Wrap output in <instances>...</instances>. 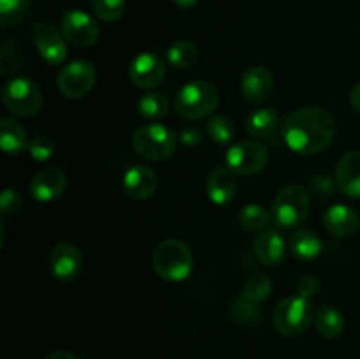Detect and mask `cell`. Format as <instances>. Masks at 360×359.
Here are the masks:
<instances>
[{
	"mask_svg": "<svg viewBox=\"0 0 360 359\" xmlns=\"http://www.w3.org/2000/svg\"><path fill=\"white\" fill-rule=\"evenodd\" d=\"M311 208V197L302 185L290 183L278 192L273 203V218L281 227H297L304 224Z\"/></svg>",
	"mask_w": 360,
	"mask_h": 359,
	"instance_id": "6",
	"label": "cell"
},
{
	"mask_svg": "<svg viewBox=\"0 0 360 359\" xmlns=\"http://www.w3.org/2000/svg\"><path fill=\"white\" fill-rule=\"evenodd\" d=\"M44 359H81V358L70 351H53L49 352L48 355H44Z\"/></svg>",
	"mask_w": 360,
	"mask_h": 359,
	"instance_id": "39",
	"label": "cell"
},
{
	"mask_svg": "<svg viewBox=\"0 0 360 359\" xmlns=\"http://www.w3.org/2000/svg\"><path fill=\"white\" fill-rule=\"evenodd\" d=\"M348 99H350L352 108H354L357 113H360V81L357 84H354V88L350 90V95H348Z\"/></svg>",
	"mask_w": 360,
	"mask_h": 359,
	"instance_id": "38",
	"label": "cell"
},
{
	"mask_svg": "<svg viewBox=\"0 0 360 359\" xmlns=\"http://www.w3.org/2000/svg\"><path fill=\"white\" fill-rule=\"evenodd\" d=\"M313 313L309 299L301 298V296H287L276 305L273 312V324L280 334L287 338L301 336L309 324L313 322Z\"/></svg>",
	"mask_w": 360,
	"mask_h": 359,
	"instance_id": "7",
	"label": "cell"
},
{
	"mask_svg": "<svg viewBox=\"0 0 360 359\" xmlns=\"http://www.w3.org/2000/svg\"><path fill=\"white\" fill-rule=\"evenodd\" d=\"M179 137H181V141L186 146H195V144H199L202 141V132L199 129H195V127H186V129L181 130Z\"/></svg>",
	"mask_w": 360,
	"mask_h": 359,
	"instance_id": "37",
	"label": "cell"
},
{
	"mask_svg": "<svg viewBox=\"0 0 360 359\" xmlns=\"http://www.w3.org/2000/svg\"><path fill=\"white\" fill-rule=\"evenodd\" d=\"M132 146L137 155L151 162L171 158L178 148V137L162 123H144L134 130Z\"/></svg>",
	"mask_w": 360,
	"mask_h": 359,
	"instance_id": "4",
	"label": "cell"
},
{
	"mask_svg": "<svg viewBox=\"0 0 360 359\" xmlns=\"http://www.w3.org/2000/svg\"><path fill=\"white\" fill-rule=\"evenodd\" d=\"M269 162V151L260 141L248 139L236 143L225 153V165L236 176H252L262 171Z\"/></svg>",
	"mask_w": 360,
	"mask_h": 359,
	"instance_id": "8",
	"label": "cell"
},
{
	"mask_svg": "<svg viewBox=\"0 0 360 359\" xmlns=\"http://www.w3.org/2000/svg\"><path fill=\"white\" fill-rule=\"evenodd\" d=\"M271 292H273V282H271V278L262 273H257L252 275V277L245 282L241 296L245 299H248V301L259 305V303L266 301V299L269 298Z\"/></svg>",
	"mask_w": 360,
	"mask_h": 359,
	"instance_id": "29",
	"label": "cell"
},
{
	"mask_svg": "<svg viewBox=\"0 0 360 359\" xmlns=\"http://www.w3.org/2000/svg\"><path fill=\"white\" fill-rule=\"evenodd\" d=\"M90 6L95 16L105 23L118 21L127 9L125 0H90Z\"/></svg>",
	"mask_w": 360,
	"mask_h": 359,
	"instance_id": "33",
	"label": "cell"
},
{
	"mask_svg": "<svg viewBox=\"0 0 360 359\" xmlns=\"http://www.w3.org/2000/svg\"><path fill=\"white\" fill-rule=\"evenodd\" d=\"M238 176L227 165H217L210 172L206 182V194L211 203L217 206H224L234 201L238 194Z\"/></svg>",
	"mask_w": 360,
	"mask_h": 359,
	"instance_id": "17",
	"label": "cell"
},
{
	"mask_svg": "<svg viewBox=\"0 0 360 359\" xmlns=\"http://www.w3.org/2000/svg\"><path fill=\"white\" fill-rule=\"evenodd\" d=\"M28 153L37 162H46L56 153V143L48 134H37L28 143Z\"/></svg>",
	"mask_w": 360,
	"mask_h": 359,
	"instance_id": "34",
	"label": "cell"
},
{
	"mask_svg": "<svg viewBox=\"0 0 360 359\" xmlns=\"http://www.w3.org/2000/svg\"><path fill=\"white\" fill-rule=\"evenodd\" d=\"M257 259L264 266H280L285 259V241L276 231H264L255 239Z\"/></svg>",
	"mask_w": 360,
	"mask_h": 359,
	"instance_id": "20",
	"label": "cell"
},
{
	"mask_svg": "<svg viewBox=\"0 0 360 359\" xmlns=\"http://www.w3.org/2000/svg\"><path fill=\"white\" fill-rule=\"evenodd\" d=\"M25 65V53L14 39L4 35L0 42V73L4 76L18 73Z\"/></svg>",
	"mask_w": 360,
	"mask_h": 359,
	"instance_id": "26",
	"label": "cell"
},
{
	"mask_svg": "<svg viewBox=\"0 0 360 359\" xmlns=\"http://www.w3.org/2000/svg\"><path fill=\"white\" fill-rule=\"evenodd\" d=\"M243 99L250 104H262L271 97L274 90V77L267 67L253 65L243 74L239 81Z\"/></svg>",
	"mask_w": 360,
	"mask_h": 359,
	"instance_id": "14",
	"label": "cell"
},
{
	"mask_svg": "<svg viewBox=\"0 0 360 359\" xmlns=\"http://www.w3.org/2000/svg\"><path fill=\"white\" fill-rule=\"evenodd\" d=\"M323 227L336 238H352L359 231V217L352 208L345 204H333L322 217Z\"/></svg>",
	"mask_w": 360,
	"mask_h": 359,
	"instance_id": "19",
	"label": "cell"
},
{
	"mask_svg": "<svg viewBox=\"0 0 360 359\" xmlns=\"http://www.w3.org/2000/svg\"><path fill=\"white\" fill-rule=\"evenodd\" d=\"M313 322H315V327L316 331H319L320 336L327 338V340H333V338L341 336L345 331L343 313L330 305L320 306V308L315 312Z\"/></svg>",
	"mask_w": 360,
	"mask_h": 359,
	"instance_id": "24",
	"label": "cell"
},
{
	"mask_svg": "<svg viewBox=\"0 0 360 359\" xmlns=\"http://www.w3.org/2000/svg\"><path fill=\"white\" fill-rule=\"evenodd\" d=\"M32 0H0V23L2 27L20 25L28 16Z\"/></svg>",
	"mask_w": 360,
	"mask_h": 359,
	"instance_id": "30",
	"label": "cell"
},
{
	"mask_svg": "<svg viewBox=\"0 0 360 359\" xmlns=\"http://www.w3.org/2000/svg\"><path fill=\"white\" fill-rule=\"evenodd\" d=\"M23 208V197L18 190L14 189H6L0 197V211H2L4 217H14L18 215Z\"/></svg>",
	"mask_w": 360,
	"mask_h": 359,
	"instance_id": "35",
	"label": "cell"
},
{
	"mask_svg": "<svg viewBox=\"0 0 360 359\" xmlns=\"http://www.w3.org/2000/svg\"><path fill=\"white\" fill-rule=\"evenodd\" d=\"M220 104V94L213 83L197 80L186 83L174 99V109L181 118L195 122L207 118Z\"/></svg>",
	"mask_w": 360,
	"mask_h": 359,
	"instance_id": "3",
	"label": "cell"
},
{
	"mask_svg": "<svg viewBox=\"0 0 360 359\" xmlns=\"http://www.w3.org/2000/svg\"><path fill=\"white\" fill-rule=\"evenodd\" d=\"M67 189V176L60 168H42L30 182V194L39 203L60 199Z\"/></svg>",
	"mask_w": 360,
	"mask_h": 359,
	"instance_id": "15",
	"label": "cell"
},
{
	"mask_svg": "<svg viewBox=\"0 0 360 359\" xmlns=\"http://www.w3.org/2000/svg\"><path fill=\"white\" fill-rule=\"evenodd\" d=\"M167 60L174 69H190L199 60V48L192 41H186V39L176 41L169 48Z\"/></svg>",
	"mask_w": 360,
	"mask_h": 359,
	"instance_id": "28",
	"label": "cell"
},
{
	"mask_svg": "<svg viewBox=\"0 0 360 359\" xmlns=\"http://www.w3.org/2000/svg\"><path fill=\"white\" fill-rule=\"evenodd\" d=\"M153 271L165 282H183L193 270V253L181 239H165L155 248L151 257Z\"/></svg>",
	"mask_w": 360,
	"mask_h": 359,
	"instance_id": "2",
	"label": "cell"
},
{
	"mask_svg": "<svg viewBox=\"0 0 360 359\" xmlns=\"http://www.w3.org/2000/svg\"><path fill=\"white\" fill-rule=\"evenodd\" d=\"M238 222L245 231H262L269 224V213L260 204H246L239 213Z\"/></svg>",
	"mask_w": 360,
	"mask_h": 359,
	"instance_id": "31",
	"label": "cell"
},
{
	"mask_svg": "<svg viewBox=\"0 0 360 359\" xmlns=\"http://www.w3.org/2000/svg\"><path fill=\"white\" fill-rule=\"evenodd\" d=\"M83 252L70 241L58 243L49 256V271L58 282H72L83 271Z\"/></svg>",
	"mask_w": 360,
	"mask_h": 359,
	"instance_id": "12",
	"label": "cell"
},
{
	"mask_svg": "<svg viewBox=\"0 0 360 359\" xmlns=\"http://www.w3.org/2000/svg\"><path fill=\"white\" fill-rule=\"evenodd\" d=\"M288 248H290V253L295 259L308 263V260L316 259L322 253L323 243L320 236L311 229H297L290 236Z\"/></svg>",
	"mask_w": 360,
	"mask_h": 359,
	"instance_id": "23",
	"label": "cell"
},
{
	"mask_svg": "<svg viewBox=\"0 0 360 359\" xmlns=\"http://www.w3.org/2000/svg\"><path fill=\"white\" fill-rule=\"evenodd\" d=\"M281 118L280 113L274 108H259L248 115L245 122V130L250 137L255 139H264L276 132L280 127Z\"/></svg>",
	"mask_w": 360,
	"mask_h": 359,
	"instance_id": "22",
	"label": "cell"
},
{
	"mask_svg": "<svg viewBox=\"0 0 360 359\" xmlns=\"http://www.w3.org/2000/svg\"><path fill=\"white\" fill-rule=\"evenodd\" d=\"M320 291V280L316 278V275L313 273H304L297 278L295 282V294L301 296L304 299H311L319 294Z\"/></svg>",
	"mask_w": 360,
	"mask_h": 359,
	"instance_id": "36",
	"label": "cell"
},
{
	"mask_svg": "<svg viewBox=\"0 0 360 359\" xmlns=\"http://www.w3.org/2000/svg\"><path fill=\"white\" fill-rule=\"evenodd\" d=\"M165 74H167V65L164 60L150 51L137 55L129 67L130 81L143 90L158 87L165 80Z\"/></svg>",
	"mask_w": 360,
	"mask_h": 359,
	"instance_id": "13",
	"label": "cell"
},
{
	"mask_svg": "<svg viewBox=\"0 0 360 359\" xmlns=\"http://www.w3.org/2000/svg\"><path fill=\"white\" fill-rule=\"evenodd\" d=\"M137 111L146 120H160L169 113V101L160 92H146L137 99Z\"/></svg>",
	"mask_w": 360,
	"mask_h": 359,
	"instance_id": "27",
	"label": "cell"
},
{
	"mask_svg": "<svg viewBox=\"0 0 360 359\" xmlns=\"http://www.w3.org/2000/svg\"><path fill=\"white\" fill-rule=\"evenodd\" d=\"M227 313L232 322L239 324V326L252 327L260 324V320H262V313H260L259 306L255 303L245 299L243 296L231 299V303L227 306Z\"/></svg>",
	"mask_w": 360,
	"mask_h": 359,
	"instance_id": "25",
	"label": "cell"
},
{
	"mask_svg": "<svg viewBox=\"0 0 360 359\" xmlns=\"http://www.w3.org/2000/svg\"><path fill=\"white\" fill-rule=\"evenodd\" d=\"M207 134L217 144H229L236 136V125L227 115H213L207 122Z\"/></svg>",
	"mask_w": 360,
	"mask_h": 359,
	"instance_id": "32",
	"label": "cell"
},
{
	"mask_svg": "<svg viewBox=\"0 0 360 359\" xmlns=\"http://www.w3.org/2000/svg\"><path fill=\"white\" fill-rule=\"evenodd\" d=\"M97 83V70L86 60H74L62 67L56 76V87L65 99H83L94 90Z\"/></svg>",
	"mask_w": 360,
	"mask_h": 359,
	"instance_id": "9",
	"label": "cell"
},
{
	"mask_svg": "<svg viewBox=\"0 0 360 359\" xmlns=\"http://www.w3.org/2000/svg\"><path fill=\"white\" fill-rule=\"evenodd\" d=\"M34 44L41 58L49 65H62L67 58V41L62 30L55 27L51 21L39 20L32 30Z\"/></svg>",
	"mask_w": 360,
	"mask_h": 359,
	"instance_id": "11",
	"label": "cell"
},
{
	"mask_svg": "<svg viewBox=\"0 0 360 359\" xmlns=\"http://www.w3.org/2000/svg\"><path fill=\"white\" fill-rule=\"evenodd\" d=\"M27 130L18 120L11 116H2L0 120V146L7 155H20L28 150Z\"/></svg>",
	"mask_w": 360,
	"mask_h": 359,
	"instance_id": "21",
	"label": "cell"
},
{
	"mask_svg": "<svg viewBox=\"0 0 360 359\" xmlns=\"http://www.w3.org/2000/svg\"><path fill=\"white\" fill-rule=\"evenodd\" d=\"M123 192L136 201H144L151 197L157 190V172L148 165H132L127 169L122 180Z\"/></svg>",
	"mask_w": 360,
	"mask_h": 359,
	"instance_id": "16",
	"label": "cell"
},
{
	"mask_svg": "<svg viewBox=\"0 0 360 359\" xmlns=\"http://www.w3.org/2000/svg\"><path fill=\"white\" fill-rule=\"evenodd\" d=\"M172 2H174L178 7H183V9H188V7L195 6V4L199 2V0H172Z\"/></svg>",
	"mask_w": 360,
	"mask_h": 359,
	"instance_id": "40",
	"label": "cell"
},
{
	"mask_svg": "<svg viewBox=\"0 0 360 359\" xmlns=\"http://www.w3.org/2000/svg\"><path fill=\"white\" fill-rule=\"evenodd\" d=\"M281 136L292 151L304 157L322 153L338 136V122L327 109L306 106L285 116Z\"/></svg>",
	"mask_w": 360,
	"mask_h": 359,
	"instance_id": "1",
	"label": "cell"
},
{
	"mask_svg": "<svg viewBox=\"0 0 360 359\" xmlns=\"http://www.w3.org/2000/svg\"><path fill=\"white\" fill-rule=\"evenodd\" d=\"M60 30L65 41L76 48H91L101 37V28L97 21L79 9H70L63 13Z\"/></svg>",
	"mask_w": 360,
	"mask_h": 359,
	"instance_id": "10",
	"label": "cell"
},
{
	"mask_svg": "<svg viewBox=\"0 0 360 359\" xmlns=\"http://www.w3.org/2000/svg\"><path fill=\"white\" fill-rule=\"evenodd\" d=\"M2 102L7 111L20 118H32L44 106L42 88L30 77H13L2 87Z\"/></svg>",
	"mask_w": 360,
	"mask_h": 359,
	"instance_id": "5",
	"label": "cell"
},
{
	"mask_svg": "<svg viewBox=\"0 0 360 359\" xmlns=\"http://www.w3.org/2000/svg\"><path fill=\"white\" fill-rule=\"evenodd\" d=\"M338 189L352 199H360V151L350 150L338 160L336 165Z\"/></svg>",
	"mask_w": 360,
	"mask_h": 359,
	"instance_id": "18",
	"label": "cell"
}]
</instances>
